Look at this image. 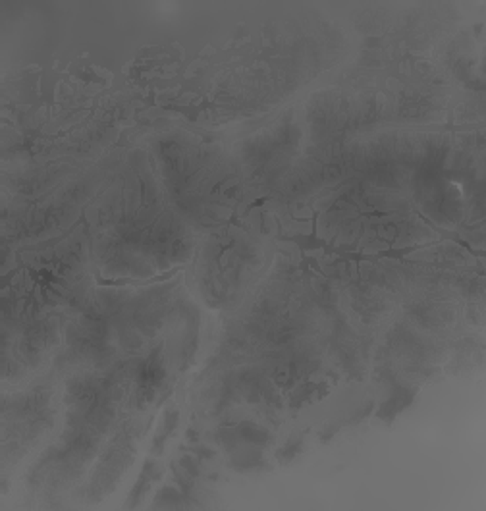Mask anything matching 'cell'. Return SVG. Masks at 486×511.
<instances>
[{
  "mask_svg": "<svg viewBox=\"0 0 486 511\" xmlns=\"http://www.w3.org/2000/svg\"><path fill=\"white\" fill-rule=\"evenodd\" d=\"M413 398H415L413 390L409 391V390H406V388H398V390L394 391V394L390 396V400L384 401L383 408L376 411V417L390 424L392 421L396 419V415L401 413V411H403V409H406L407 405L413 401Z\"/></svg>",
  "mask_w": 486,
  "mask_h": 511,
  "instance_id": "obj_1",
  "label": "cell"
},
{
  "mask_svg": "<svg viewBox=\"0 0 486 511\" xmlns=\"http://www.w3.org/2000/svg\"><path fill=\"white\" fill-rule=\"evenodd\" d=\"M184 271V266H178V268H172L166 274H160V276H155V278L149 280H134V278H120V280H104L101 278L99 274H95L97 284L99 286H110V288H122V286H136V288H145V286H151V284H157V282H164V280L172 278L176 272Z\"/></svg>",
  "mask_w": 486,
  "mask_h": 511,
  "instance_id": "obj_2",
  "label": "cell"
},
{
  "mask_svg": "<svg viewBox=\"0 0 486 511\" xmlns=\"http://www.w3.org/2000/svg\"><path fill=\"white\" fill-rule=\"evenodd\" d=\"M299 447H301V440H292V442H290L284 449H280V454H278L280 461H290V459L297 454V449H299Z\"/></svg>",
  "mask_w": 486,
  "mask_h": 511,
  "instance_id": "obj_3",
  "label": "cell"
}]
</instances>
